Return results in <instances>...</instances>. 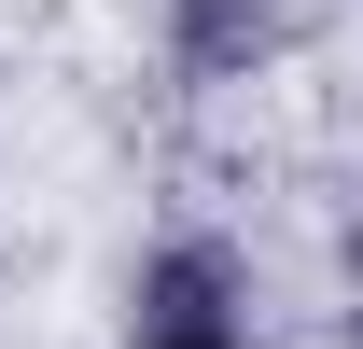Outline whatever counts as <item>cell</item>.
I'll list each match as a JSON object with an SVG mask.
<instances>
[{"instance_id":"obj_1","label":"cell","mask_w":363,"mask_h":349,"mask_svg":"<svg viewBox=\"0 0 363 349\" xmlns=\"http://www.w3.org/2000/svg\"><path fill=\"white\" fill-rule=\"evenodd\" d=\"M140 349H252L238 336V265L210 238H182V252L140 265Z\"/></svg>"},{"instance_id":"obj_2","label":"cell","mask_w":363,"mask_h":349,"mask_svg":"<svg viewBox=\"0 0 363 349\" xmlns=\"http://www.w3.org/2000/svg\"><path fill=\"white\" fill-rule=\"evenodd\" d=\"M182 14H196V56H210V70H224L238 43H266V0H182Z\"/></svg>"}]
</instances>
